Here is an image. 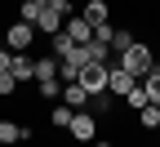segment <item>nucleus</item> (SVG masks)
Returning a JSON list of instances; mask_svg holds the SVG:
<instances>
[{
  "mask_svg": "<svg viewBox=\"0 0 160 147\" xmlns=\"http://www.w3.org/2000/svg\"><path fill=\"white\" fill-rule=\"evenodd\" d=\"M116 62H120V67H125V71H133L138 80H142L151 67H156V49L147 45V40H133V45L125 49V54H116Z\"/></svg>",
  "mask_w": 160,
  "mask_h": 147,
  "instance_id": "1",
  "label": "nucleus"
},
{
  "mask_svg": "<svg viewBox=\"0 0 160 147\" xmlns=\"http://www.w3.org/2000/svg\"><path fill=\"white\" fill-rule=\"evenodd\" d=\"M80 85L89 89V98H93V94H107L111 67H107V62H85V67H80Z\"/></svg>",
  "mask_w": 160,
  "mask_h": 147,
  "instance_id": "2",
  "label": "nucleus"
},
{
  "mask_svg": "<svg viewBox=\"0 0 160 147\" xmlns=\"http://www.w3.org/2000/svg\"><path fill=\"white\" fill-rule=\"evenodd\" d=\"M31 40H36V23H22V18H18V23L5 27V45H9L13 54H27Z\"/></svg>",
  "mask_w": 160,
  "mask_h": 147,
  "instance_id": "3",
  "label": "nucleus"
},
{
  "mask_svg": "<svg viewBox=\"0 0 160 147\" xmlns=\"http://www.w3.org/2000/svg\"><path fill=\"white\" fill-rule=\"evenodd\" d=\"M67 134L76 143H93L98 138V112H76V120L67 125Z\"/></svg>",
  "mask_w": 160,
  "mask_h": 147,
  "instance_id": "4",
  "label": "nucleus"
},
{
  "mask_svg": "<svg viewBox=\"0 0 160 147\" xmlns=\"http://www.w3.org/2000/svg\"><path fill=\"white\" fill-rule=\"evenodd\" d=\"M62 31L76 40V45H89V40H93V23H89L85 13H71L67 23H62Z\"/></svg>",
  "mask_w": 160,
  "mask_h": 147,
  "instance_id": "5",
  "label": "nucleus"
},
{
  "mask_svg": "<svg viewBox=\"0 0 160 147\" xmlns=\"http://www.w3.org/2000/svg\"><path fill=\"white\" fill-rule=\"evenodd\" d=\"M107 67H111V85H107V89H111L116 98H125V94H129V89L138 85V76H133V71H125L120 62H107Z\"/></svg>",
  "mask_w": 160,
  "mask_h": 147,
  "instance_id": "6",
  "label": "nucleus"
},
{
  "mask_svg": "<svg viewBox=\"0 0 160 147\" xmlns=\"http://www.w3.org/2000/svg\"><path fill=\"white\" fill-rule=\"evenodd\" d=\"M9 71L18 76V85H27V80H36V58L31 54H13V67Z\"/></svg>",
  "mask_w": 160,
  "mask_h": 147,
  "instance_id": "7",
  "label": "nucleus"
},
{
  "mask_svg": "<svg viewBox=\"0 0 160 147\" xmlns=\"http://www.w3.org/2000/svg\"><path fill=\"white\" fill-rule=\"evenodd\" d=\"M62 102H67V107H89V89L85 85H80V80H71V85H62Z\"/></svg>",
  "mask_w": 160,
  "mask_h": 147,
  "instance_id": "8",
  "label": "nucleus"
},
{
  "mask_svg": "<svg viewBox=\"0 0 160 147\" xmlns=\"http://www.w3.org/2000/svg\"><path fill=\"white\" fill-rule=\"evenodd\" d=\"M80 13H85L93 27H98V23H111V5H107V0H85V9H80Z\"/></svg>",
  "mask_w": 160,
  "mask_h": 147,
  "instance_id": "9",
  "label": "nucleus"
},
{
  "mask_svg": "<svg viewBox=\"0 0 160 147\" xmlns=\"http://www.w3.org/2000/svg\"><path fill=\"white\" fill-rule=\"evenodd\" d=\"M27 134V120L18 125V120H0V147H13V143H22Z\"/></svg>",
  "mask_w": 160,
  "mask_h": 147,
  "instance_id": "10",
  "label": "nucleus"
},
{
  "mask_svg": "<svg viewBox=\"0 0 160 147\" xmlns=\"http://www.w3.org/2000/svg\"><path fill=\"white\" fill-rule=\"evenodd\" d=\"M62 23H67V18L53 13V9L45 5V13H40V23H36V31H40V36H58V31H62Z\"/></svg>",
  "mask_w": 160,
  "mask_h": 147,
  "instance_id": "11",
  "label": "nucleus"
},
{
  "mask_svg": "<svg viewBox=\"0 0 160 147\" xmlns=\"http://www.w3.org/2000/svg\"><path fill=\"white\" fill-rule=\"evenodd\" d=\"M58 71H62V58H53V54L36 58V80H53ZM58 80H62V76H58Z\"/></svg>",
  "mask_w": 160,
  "mask_h": 147,
  "instance_id": "12",
  "label": "nucleus"
},
{
  "mask_svg": "<svg viewBox=\"0 0 160 147\" xmlns=\"http://www.w3.org/2000/svg\"><path fill=\"white\" fill-rule=\"evenodd\" d=\"M71 120H76V107H67V102H53V107H49V125H53V129H67Z\"/></svg>",
  "mask_w": 160,
  "mask_h": 147,
  "instance_id": "13",
  "label": "nucleus"
},
{
  "mask_svg": "<svg viewBox=\"0 0 160 147\" xmlns=\"http://www.w3.org/2000/svg\"><path fill=\"white\" fill-rule=\"evenodd\" d=\"M147 102H151V98H147V89H142V80H138V85H133L125 98H120V107H133V116H138V112L147 107Z\"/></svg>",
  "mask_w": 160,
  "mask_h": 147,
  "instance_id": "14",
  "label": "nucleus"
},
{
  "mask_svg": "<svg viewBox=\"0 0 160 147\" xmlns=\"http://www.w3.org/2000/svg\"><path fill=\"white\" fill-rule=\"evenodd\" d=\"M40 13H45V0H22L18 5V18L22 23H40Z\"/></svg>",
  "mask_w": 160,
  "mask_h": 147,
  "instance_id": "15",
  "label": "nucleus"
},
{
  "mask_svg": "<svg viewBox=\"0 0 160 147\" xmlns=\"http://www.w3.org/2000/svg\"><path fill=\"white\" fill-rule=\"evenodd\" d=\"M36 89H40V98H45V102H58V98H62V80H36Z\"/></svg>",
  "mask_w": 160,
  "mask_h": 147,
  "instance_id": "16",
  "label": "nucleus"
},
{
  "mask_svg": "<svg viewBox=\"0 0 160 147\" xmlns=\"http://www.w3.org/2000/svg\"><path fill=\"white\" fill-rule=\"evenodd\" d=\"M49 54H53V58H71V54H76V40H71L67 31H58V36H53V49H49Z\"/></svg>",
  "mask_w": 160,
  "mask_h": 147,
  "instance_id": "17",
  "label": "nucleus"
},
{
  "mask_svg": "<svg viewBox=\"0 0 160 147\" xmlns=\"http://www.w3.org/2000/svg\"><path fill=\"white\" fill-rule=\"evenodd\" d=\"M138 125H142V129H160V102H147V107L138 112Z\"/></svg>",
  "mask_w": 160,
  "mask_h": 147,
  "instance_id": "18",
  "label": "nucleus"
},
{
  "mask_svg": "<svg viewBox=\"0 0 160 147\" xmlns=\"http://www.w3.org/2000/svg\"><path fill=\"white\" fill-rule=\"evenodd\" d=\"M142 89H147V98H151V102H160V62L142 76Z\"/></svg>",
  "mask_w": 160,
  "mask_h": 147,
  "instance_id": "19",
  "label": "nucleus"
},
{
  "mask_svg": "<svg viewBox=\"0 0 160 147\" xmlns=\"http://www.w3.org/2000/svg\"><path fill=\"white\" fill-rule=\"evenodd\" d=\"M133 45V27H116V36H111V54H125Z\"/></svg>",
  "mask_w": 160,
  "mask_h": 147,
  "instance_id": "20",
  "label": "nucleus"
},
{
  "mask_svg": "<svg viewBox=\"0 0 160 147\" xmlns=\"http://www.w3.org/2000/svg\"><path fill=\"white\" fill-rule=\"evenodd\" d=\"M13 89H18V76L13 71H0V98H13Z\"/></svg>",
  "mask_w": 160,
  "mask_h": 147,
  "instance_id": "21",
  "label": "nucleus"
},
{
  "mask_svg": "<svg viewBox=\"0 0 160 147\" xmlns=\"http://www.w3.org/2000/svg\"><path fill=\"white\" fill-rule=\"evenodd\" d=\"M111 36H116V23H98L93 27V40H107V45H111Z\"/></svg>",
  "mask_w": 160,
  "mask_h": 147,
  "instance_id": "22",
  "label": "nucleus"
},
{
  "mask_svg": "<svg viewBox=\"0 0 160 147\" xmlns=\"http://www.w3.org/2000/svg\"><path fill=\"white\" fill-rule=\"evenodd\" d=\"M45 5H49L53 13H62V18H71V0H45Z\"/></svg>",
  "mask_w": 160,
  "mask_h": 147,
  "instance_id": "23",
  "label": "nucleus"
},
{
  "mask_svg": "<svg viewBox=\"0 0 160 147\" xmlns=\"http://www.w3.org/2000/svg\"><path fill=\"white\" fill-rule=\"evenodd\" d=\"M9 67H13V49H9V45H0V71H9Z\"/></svg>",
  "mask_w": 160,
  "mask_h": 147,
  "instance_id": "24",
  "label": "nucleus"
},
{
  "mask_svg": "<svg viewBox=\"0 0 160 147\" xmlns=\"http://www.w3.org/2000/svg\"><path fill=\"white\" fill-rule=\"evenodd\" d=\"M93 147H116V143H102V138H98V143H93Z\"/></svg>",
  "mask_w": 160,
  "mask_h": 147,
  "instance_id": "25",
  "label": "nucleus"
},
{
  "mask_svg": "<svg viewBox=\"0 0 160 147\" xmlns=\"http://www.w3.org/2000/svg\"><path fill=\"white\" fill-rule=\"evenodd\" d=\"M13 147H27V143H13Z\"/></svg>",
  "mask_w": 160,
  "mask_h": 147,
  "instance_id": "26",
  "label": "nucleus"
},
{
  "mask_svg": "<svg viewBox=\"0 0 160 147\" xmlns=\"http://www.w3.org/2000/svg\"><path fill=\"white\" fill-rule=\"evenodd\" d=\"M18 5H22V0H18Z\"/></svg>",
  "mask_w": 160,
  "mask_h": 147,
  "instance_id": "27",
  "label": "nucleus"
}]
</instances>
